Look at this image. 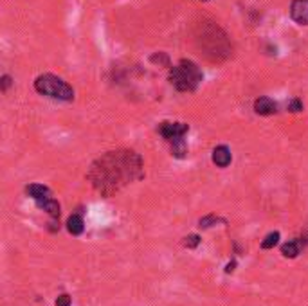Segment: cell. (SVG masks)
<instances>
[{
  "label": "cell",
  "mask_w": 308,
  "mask_h": 306,
  "mask_svg": "<svg viewBox=\"0 0 308 306\" xmlns=\"http://www.w3.org/2000/svg\"><path fill=\"white\" fill-rule=\"evenodd\" d=\"M56 306H71V297L67 294H63L56 299Z\"/></svg>",
  "instance_id": "2e32d148"
},
{
  "label": "cell",
  "mask_w": 308,
  "mask_h": 306,
  "mask_svg": "<svg viewBox=\"0 0 308 306\" xmlns=\"http://www.w3.org/2000/svg\"><path fill=\"white\" fill-rule=\"evenodd\" d=\"M35 88L38 94L45 98L56 99V101H72L74 99V90L69 86L62 78L54 74H42L35 80Z\"/></svg>",
  "instance_id": "3957f363"
},
{
  "label": "cell",
  "mask_w": 308,
  "mask_h": 306,
  "mask_svg": "<svg viewBox=\"0 0 308 306\" xmlns=\"http://www.w3.org/2000/svg\"><path fill=\"white\" fill-rule=\"evenodd\" d=\"M254 110L259 116H272V114L277 112V104H276V101L270 98H259V99H256Z\"/></svg>",
  "instance_id": "52a82bcc"
},
{
  "label": "cell",
  "mask_w": 308,
  "mask_h": 306,
  "mask_svg": "<svg viewBox=\"0 0 308 306\" xmlns=\"http://www.w3.org/2000/svg\"><path fill=\"white\" fill-rule=\"evenodd\" d=\"M234 266H236V261L232 260L231 263H227V266H225V274H231V272H234Z\"/></svg>",
  "instance_id": "d6986e66"
},
{
  "label": "cell",
  "mask_w": 308,
  "mask_h": 306,
  "mask_svg": "<svg viewBox=\"0 0 308 306\" xmlns=\"http://www.w3.org/2000/svg\"><path fill=\"white\" fill-rule=\"evenodd\" d=\"M9 85H11V78L6 74V76H2V92H6L9 88Z\"/></svg>",
  "instance_id": "ac0fdd59"
},
{
  "label": "cell",
  "mask_w": 308,
  "mask_h": 306,
  "mask_svg": "<svg viewBox=\"0 0 308 306\" xmlns=\"http://www.w3.org/2000/svg\"><path fill=\"white\" fill-rule=\"evenodd\" d=\"M87 176L99 193L110 196L126 184L143 176V158L130 150L108 152L90 166Z\"/></svg>",
  "instance_id": "6da1fadb"
},
{
  "label": "cell",
  "mask_w": 308,
  "mask_h": 306,
  "mask_svg": "<svg viewBox=\"0 0 308 306\" xmlns=\"http://www.w3.org/2000/svg\"><path fill=\"white\" fill-rule=\"evenodd\" d=\"M279 242V232H270L265 236V240L261 242V248H274Z\"/></svg>",
  "instance_id": "7c38bea8"
},
{
  "label": "cell",
  "mask_w": 308,
  "mask_h": 306,
  "mask_svg": "<svg viewBox=\"0 0 308 306\" xmlns=\"http://www.w3.org/2000/svg\"><path fill=\"white\" fill-rule=\"evenodd\" d=\"M299 250H301V242H297V240L285 243V245L281 247V254L285 258H295L297 254H299Z\"/></svg>",
  "instance_id": "8fae6325"
},
{
  "label": "cell",
  "mask_w": 308,
  "mask_h": 306,
  "mask_svg": "<svg viewBox=\"0 0 308 306\" xmlns=\"http://www.w3.org/2000/svg\"><path fill=\"white\" fill-rule=\"evenodd\" d=\"M27 194L31 198H35L36 202H42L45 198H49L51 191H49V188H45V186H42V184H31V186H27Z\"/></svg>",
  "instance_id": "ba28073f"
},
{
  "label": "cell",
  "mask_w": 308,
  "mask_h": 306,
  "mask_svg": "<svg viewBox=\"0 0 308 306\" xmlns=\"http://www.w3.org/2000/svg\"><path fill=\"white\" fill-rule=\"evenodd\" d=\"M170 81L171 85L177 90H180V92H193L202 81V72L193 62L182 60L179 65H175L171 68Z\"/></svg>",
  "instance_id": "7a4b0ae2"
},
{
  "label": "cell",
  "mask_w": 308,
  "mask_h": 306,
  "mask_svg": "<svg viewBox=\"0 0 308 306\" xmlns=\"http://www.w3.org/2000/svg\"><path fill=\"white\" fill-rule=\"evenodd\" d=\"M290 16L299 26H308V0H294L290 6Z\"/></svg>",
  "instance_id": "5b68a950"
},
{
  "label": "cell",
  "mask_w": 308,
  "mask_h": 306,
  "mask_svg": "<svg viewBox=\"0 0 308 306\" xmlns=\"http://www.w3.org/2000/svg\"><path fill=\"white\" fill-rule=\"evenodd\" d=\"M218 222H223V220H220L218 216H214V214L204 216V218H200V222H198V227H200V229H209V227H213V225L218 224Z\"/></svg>",
  "instance_id": "4fadbf2b"
},
{
  "label": "cell",
  "mask_w": 308,
  "mask_h": 306,
  "mask_svg": "<svg viewBox=\"0 0 308 306\" xmlns=\"http://www.w3.org/2000/svg\"><path fill=\"white\" fill-rule=\"evenodd\" d=\"M85 229V224H83V218L80 214H72L67 220V230L72 236H80Z\"/></svg>",
  "instance_id": "9c48e42d"
},
{
  "label": "cell",
  "mask_w": 308,
  "mask_h": 306,
  "mask_svg": "<svg viewBox=\"0 0 308 306\" xmlns=\"http://www.w3.org/2000/svg\"><path fill=\"white\" fill-rule=\"evenodd\" d=\"M288 110L290 112H299V110H303V103H301L299 99H292L290 104H288Z\"/></svg>",
  "instance_id": "9a60e30c"
},
{
  "label": "cell",
  "mask_w": 308,
  "mask_h": 306,
  "mask_svg": "<svg viewBox=\"0 0 308 306\" xmlns=\"http://www.w3.org/2000/svg\"><path fill=\"white\" fill-rule=\"evenodd\" d=\"M202 2H205V0H202Z\"/></svg>",
  "instance_id": "ffe728a7"
},
{
  "label": "cell",
  "mask_w": 308,
  "mask_h": 306,
  "mask_svg": "<svg viewBox=\"0 0 308 306\" xmlns=\"http://www.w3.org/2000/svg\"><path fill=\"white\" fill-rule=\"evenodd\" d=\"M38 204V207L40 209H44V211L49 212L53 218H58L60 216V204L56 202V200H53V198H45V200H42V202H36Z\"/></svg>",
  "instance_id": "30bf717a"
},
{
  "label": "cell",
  "mask_w": 308,
  "mask_h": 306,
  "mask_svg": "<svg viewBox=\"0 0 308 306\" xmlns=\"http://www.w3.org/2000/svg\"><path fill=\"white\" fill-rule=\"evenodd\" d=\"M232 160V155H231V150L227 146H216L213 150V162L216 164L218 168H227Z\"/></svg>",
  "instance_id": "8992f818"
},
{
  "label": "cell",
  "mask_w": 308,
  "mask_h": 306,
  "mask_svg": "<svg viewBox=\"0 0 308 306\" xmlns=\"http://www.w3.org/2000/svg\"><path fill=\"white\" fill-rule=\"evenodd\" d=\"M198 243H200V236H198V234H189V236L184 238V247H188V248L198 247Z\"/></svg>",
  "instance_id": "5bb4252c"
},
{
  "label": "cell",
  "mask_w": 308,
  "mask_h": 306,
  "mask_svg": "<svg viewBox=\"0 0 308 306\" xmlns=\"http://www.w3.org/2000/svg\"><path fill=\"white\" fill-rule=\"evenodd\" d=\"M188 130H189V126L184 124V122H161V124H159V134H161L166 140H170V142L182 140L184 135L188 134Z\"/></svg>",
  "instance_id": "277c9868"
},
{
  "label": "cell",
  "mask_w": 308,
  "mask_h": 306,
  "mask_svg": "<svg viewBox=\"0 0 308 306\" xmlns=\"http://www.w3.org/2000/svg\"><path fill=\"white\" fill-rule=\"evenodd\" d=\"M152 62H159V63H168V56H164V54H155V56H152Z\"/></svg>",
  "instance_id": "e0dca14e"
}]
</instances>
